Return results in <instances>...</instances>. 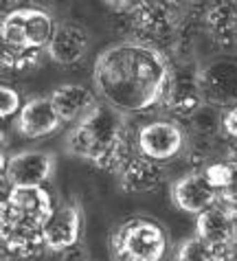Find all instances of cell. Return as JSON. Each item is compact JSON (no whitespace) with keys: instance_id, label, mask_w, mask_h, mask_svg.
Instances as JSON below:
<instances>
[{"instance_id":"obj_11","label":"cell","mask_w":237,"mask_h":261,"mask_svg":"<svg viewBox=\"0 0 237 261\" xmlns=\"http://www.w3.org/2000/svg\"><path fill=\"white\" fill-rule=\"evenodd\" d=\"M171 200L174 204L185 213L202 215L211 206L220 204V193L213 189L211 182L206 180L204 171H191L185 173L171 185Z\"/></svg>"},{"instance_id":"obj_18","label":"cell","mask_w":237,"mask_h":261,"mask_svg":"<svg viewBox=\"0 0 237 261\" xmlns=\"http://www.w3.org/2000/svg\"><path fill=\"white\" fill-rule=\"evenodd\" d=\"M204 27L222 48L237 44V5L218 3L204 11Z\"/></svg>"},{"instance_id":"obj_24","label":"cell","mask_w":237,"mask_h":261,"mask_svg":"<svg viewBox=\"0 0 237 261\" xmlns=\"http://www.w3.org/2000/svg\"><path fill=\"white\" fill-rule=\"evenodd\" d=\"M222 129L231 141H237V106L228 108V110L222 114Z\"/></svg>"},{"instance_id":"obj_3","label":"cell","mask_w":237,"mask_h":261,"mask_svg":"<svg viewBox=\"0 0 237 261\" xmlns=\"http://www.w3.org/2000/svg\"><path fill=\"white\" fill-rule=\"evenodd\" d=\"M114 261H163L167 255V233L149 217H132L110 235Z\"/></svg>"},{"instance_id":"obj_23","label":"cell","mask_w":237,"mask_h":261,"mask_svg":"<svg viewBox=\"0 0 237 261\" xmlns=\"http://www.w3.org/2000/svg\"><path fill=\"white\" fill-rule=\"evenodd\" d=\"M0 114H3V119H9V117H18L20 110H22L24 103H20V95L16 90L11 88V86L3 84V88H0Z\"/></svg>"},{"instance_id":"obj_26","label":"cell","mask_w":237,"mask_h":261,"mask_svg":"<svg viewBox=\"0 0 237 261\" xmlns=\"http://www.w3.org/2000/svg\"><path fill=\"white\" fill-rule=\"evenodd\" d=\"M226 206V204H224ZM228 208V217H231V230H233V239L237 242V206H226Z\"/></svg>"},{"instance_id":"obj_22","label":"cell","mask_w":237,"mask_h":261,"mask_svg":"<svg viewBox=\"0 0 237 261\" xmlns=\"http://www.w3.org/2000/svg\"><path fill=\"white\" fill-rule=\"evenodd\" d=\"M176 261H213L211 246L196 235V237L187 239V242H182L178 246Z\"/></svg>"},{"instance_id":"obj_12","label":"cell","mask_w":237,"mask_h":261,"mask_svg":"<svg viewBox=\"0 0 237 261\" xmlns=\"http://www.w3.org/2000/svg\"><path fill=\"white\" fill-rule=\"evenodd\" d=\"M82 208L77 204H57L42 226L46 250L64 252L75 248L82 235Z\"/></svg>"},{"instance_id":"obj_4","label":"cell","mask_w":237,"mask_h":261,"mask_svg":"<svg viewBox=\"0 0 237 261\" xmlns=\"http://www.w3.org/2000/svg\"><path fill=\"white\" fill-rule=\"evenodd\" d=\"M55 20L46 9L20 7L3 18L0 38L5 48L13 50H46L55 35Z\"/></svg>"},{"instance_id":"obj_21","label":"cell","mask_w":237,"mask_h":261,"mask_svg":"<svg viewBox=\"0 0 237 261\" xmlns=\"http://www.w3.org/2000/svg\"><path fill=\"white\" fill-rule=\"evenodd\" d=\"M202 171H204V176L211 182L213 189L218 193H222L228 187V182H231V178H233L235 163L226 161V158H222V161H211V163H206L202 167Z\"/></svg>"},{"instance_id":"obj_19","label":"cell","mask_w":237,"mask_h":261,"mask_svg":"<svg viewBox=\"0 0 237 261\" xmlns=\"http://www.w3.org/2000/svg\"><path fill=\"white\" fill-rule=\"evenodd\" d=\"M196 233L200 239H204L209 246L226 244L233 239L231 230V217H228V208L222 204L211 206L209 211H204L202 215H198L196 222Z\"/></svg>"},{"instance_id":"obj_6","label":"cell","mask_w":237,"mask_h":261,"mask_svg":"<svg viewBox=\"0 0 237 261\" xmlns=\"http://www.w3.org/2000/svg\"><path fill=\"white\" fill-rule=\"evenodd\" d=\"M44 222L29 220L11 213L7 206H3V250L5 257L16 259H31L46 250L44 233H42Z\"/></svg>"},{"instance_id":"obj_16","label":"cell","mask_w":237,"mask_h":261,"mask_svg":"<svg viewBox=\"0 0 237 261\" xmlns=\"http://www.w3.org/2000/svg\"><path fill=\"white\" fill-rule=\"evenodd\" d=\"M90 48V35L84 27L77 24H57L51 44L46 48L48 60L60 66H73L82 62Z\"/></svg>"},{"instance_id":"obj_9","label":"cell","mask_w":237,"mask_h":261,"mask_svg":"<svg viewBox=\"0 0 237 261\" xmlns=\"http://www.w3.org/2000/svg\"><path fill=\"white\" fill-rule=\"evenodd\" d=\"M163 106L178 119L189 121L200 108L206 106V101L200 90V68L191 64H182L178 68H171V82Z\"/></svg>"},{"instance_id":"obj_7","label":"cell","mask_w":237,"mask_h":261,"mask_svg":"<svg viewBox=\"0 0 237 261\" xmlns=\"http://www.w3.org/2000/svg\"><path fill=\"white\" fill-rule=\"evenodd\" d=\"M55 171V154L24 149L7 158L3 154V182L9 187H44Z\"/></svg>"},{"instance_id":"obj_20","label":"cell","mask_w":237,"mask_h":261,"mask_svg":"<svg viewBox=\"0 0 237 261\" xmlns=\"http://www.w3.org/2000/svg\"><path fill=\"white\" fill-rule=\"evenodd\" d=\"M189 123H191V127L200 134V139H213V136L218 134V129L222 127V114H218L213 106L206 103L193 114V117L189 119Z\"/></svg>"},{"instance_id":"obj_14","label":"cell","mask_w":237,"mask_h":261,"mask_svg":"<svg viewBox=\"0 0 237 261\" xmlns=\"http://www.w3.org/2000/svg\"><path fill=\"white\" fill-rule=\"evenodd\" d=\"M62 119L57 114L51 97H33L22 106L16 127L24 139H44L60 129Z\"/></svg>"},{"instance_id":"obj_17","label":"cell","mask_w":237,"mask_h":261,"mask_svg":"<svg viewBox=\"0 0 237 261\" xmlns=\"http://www.w3.org/2000/svg\"><path fill=\"white\" fill-rule=\"evenodd\" d=\"M51 101L64 123H70V121L79 123L90 110H95L99 106L95 92L90 88H86V86H79V84L57 86L51 92Z\"/></svg>"},{"instance_id":"obj_13","label":"cell","mask_w":237,"mask_h":261,"mask_svg":"<svg viewBox=\"0 0 237 261\" xmlns=\"http://www.w3.org/2000/svg\"><path fill=\"white\" fill-rule=\"evenodd\" d=\"M3 206L20 217L38 222H46L55 208L46 187H9L7 182H3Z\"/></svg>"},{"instance_id":"obj_5","label":"cell","mask_w":237,"mask_h":261,"mask_svg":"<svg viewBox=\"0 0 237 261\" xmlns=\"http://www.w3.org/2000/svg\"><path fill=\"white\" fill-rule=\"evenodd\" d=\"M132 20L134 40L161 50L163 42H167L180 27V9L176 3H141Z\"/></svg>"},{"instance_id":"obj_2","label":"cell","mask_w":237,"mask_h":261,"mask_svg":"<svg viewBox=\"0 0 237 261\" xmlns=\"http://www.w3.org/2000/svg\"><path fill=\"white\" fill-rule=\"evenodd\" d=\"M66 151L103 171L119 173L134 154L127 143L125 114L108 103H99L68 132Z\"/></svg>"},{"instance_id":"obj_15","label":"cell","mask_w":237,"mask_h":261,"mask_svg":"<svg viewBox=\"0 0 237 261\" xmlns=\"http://www.w3.org/2000/svg\"><path fill=\"white\" fill-rule=\"evenodd\" d=\"M163 180H165L163 165L139 154V151H134L123 165V169L119 171V182L127 193H149L158 189L163 185Z\"/></svg>"},{"instance_id":"obj_1","label":"cell","mask_w":237,"mask_h":261,"mask_svg":"<svg viewBox=\"0 0 237 261\" xmlns=\"http://www.w3.org/2000/svg\"><path fill=\"white\" fill-rule=\"evenodd\" d=\"M92 79L103 103L121 114H143L163 106L171 82V66L163 50L127 40L106 48L97 57Z\"/></svg>"},{"instance_id":"obj_10","label":"cell","mask_w":237,"mask_h":261,"mask_svg":"<svg viewBox=\"0 0 237 261\" xmlns=\"http://www.w3.org/2000/svg\"><path fill=\"white\" fill-rule=\"evenodd\" d=\"M185 147V132L174 121H152L136 134V151L156 163L178 156Z\"/></svg>"},{"instance_id":"obj_25","label":"cell","mask_w":237,"mask_h":261,"mask_svg":"<svg viewBox=\"0 0 237 261\" xmlns=\"http://www.w3.org/2000/svg\"><path fill=\"white\" fill-rule=\"evenodd\" d=\"M220 202L226 206H237V163H235V171H233L231 182H228L226 189L220 193Z\"/></svg>"},{"instance_id":"obj_8","label":"cell","mask_w":237,"mask_h":261,"mask_svg":"<svg viewBox=\"0 0 237 261\" xmlns=\"http://www.w3.org/2000/svg\"><path fill=\"white\" fill-rule=\"evenodd\" d=\"M200 90L213 108L237 106V60L233 57H215L200 66Z\"/></svg>"}]
</instances>
